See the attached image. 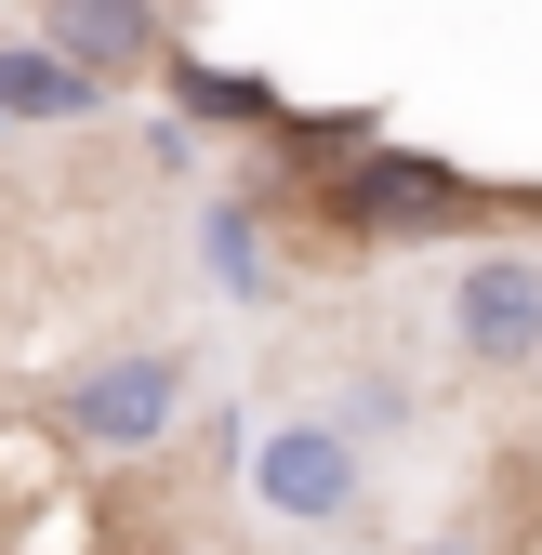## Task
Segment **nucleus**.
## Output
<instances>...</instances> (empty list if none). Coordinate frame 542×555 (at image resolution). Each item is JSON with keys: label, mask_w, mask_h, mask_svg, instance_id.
Wrapping results in <instances>:
<instances>
[{"label": "nucleus", "mask_w": 542, "mask_h": 555, "mask_svg": "<svg viewBox=\"0 0 542 555\" xmlns=\"http://www.w3.org/2000/svg\"><path fill=\"white\" fill-rule=\"evenodd\" d=\"M185 410H198V358H185V344H106V358H80V371L53 384V424L80 437V450H106V463L172 450Z\"/></svg>", "instance_id": "obj_1"}, {"label": "nucleus", "mask_w": 542, "mask_h": 555, "mask_svg": "<svg viewBox=\"0 0 542 555\" xmlns=\"http://www.w3.org/2000/svg\"><path fill=\"white\" fill-rule=\"evenodd\" d=\"M450 358L477 384H529L542 371V251L529 238H490L450 264Z\"/></svg>", "instance_id": "obj_2"}, {"label": "nucleus", "mask_w": 542, "mask_h": 555, "mask_svg": "<svg viewBox=\"0 0 542 555\" xmlns=\"http://www.w3.org/2000/svg\"><path fill=\"white\" fill-rule=\"evenodd\" d=\"M358 437L345 424H264L251 437V490H264V516H292V529H331V516H358Z\"/></svg>", "instance_id": "obj_3"}, {"label": "nucleus", "mask_w": 542, "mask_h": 555, "mask_svg": "<svg viewBox=\"0 0 542 555\" xmlns=\"http://www.w3.org/2000/svg\"><path fill=\"white\" fill-rule=\"evenodd\" d=\"M40 40L80 66V80H132V66L159 53V14L146 0H40Z\"/></svg>", "instance_id": "obj_4"}, {"label": "nucleus", "mask_w": 542, "mask_h": 555, "mask_svg": "<svg viewBox=\"0 0 542 555\" xmlns=\"http://www.w3.org/2000/svg\"><path fill=\"white\" fill-rule=\"evenodd\" d=\"M331 212H345V225H450V185L437 172H411V159H371V172H345V198H331Z\"/></svg>", "instance_id": "obj_5"}, {"label": "nucleus", "mask_w": 542, "mask_h": 555, "mask_svg": "<svg viewBox=\"0 0 542 555\" xmlns=\"http://www.w3.org/2000/svg\"><path fill=\"white\" fill-rule=\"evenodd\" d=\"M212 264H225V292H264V264H251V212H212Z\"/></svg>", "instance_id": "obj_6"}]
</instances>
